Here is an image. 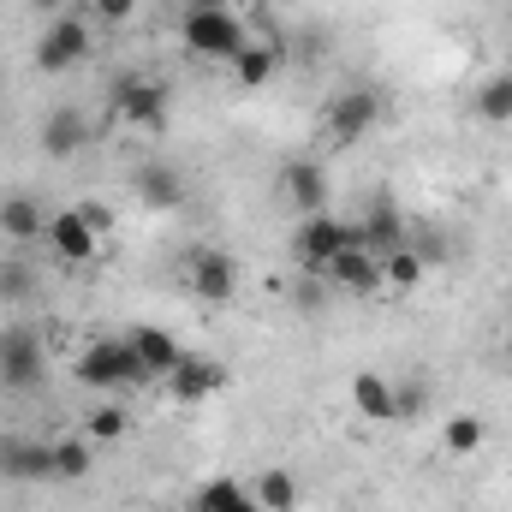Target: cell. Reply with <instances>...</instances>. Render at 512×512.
Listing matches in <instances>:
<instances>
[{"label":"cell","mask_w":512,"mask_h":512,"mask_svg":"<svg viewBox=\"0 0 512 512\" xmlns=\"http://www.w3.org/2000/svg\"><path fill=\"white\" fill-rule=\"evenodd\" d=\"M423 268H429V256L411 251V245H393L382 256V286L387 292H417L423 286Z\"/></svg>","instance_id":"21"},{"label":"cell","mask_w":512,"mask_h":512,"mask_svg":"<svg viewBox=\"0 0 512 512\" xmlns=\"http://www.w3.org/2000/svg\"><path fill=\"white\" fill-rule=\"evenodd\" d=\"M191 292H197L203 304H233V292H239L233 256L227 251H197L191 256Z\"/></svg>","instance_id":"10"},{"label":"cell","mask_w":512,"mask_h":512,"mask_svg":"<svg viewBox=\"0 0 512 512\" xmlns=\"http://www.w3.org/2000/svg\"><path fill=\"white\" fill-rule=\"evenodd\" d=\"M477 114L495 120V126H512V72H495V78L477 90Z\"/></svg>","instance_id":"25"},{"label":"cell","mask_w":512,"mask_h":512,"mask_svg":"<svg viewBox=\"0 0 512 512\" xmlns=\"http://www.w3.org/2000/svg\"><path fill=\"white\" fill-rule=\"evenodd\" d=\"M352 245H364V227L358 221H340V215H304L298 221V233H292V256H298V268H310V274H328V262L340 251H352ZM370 251V245H364Z\"/></svg>","instance_id":"2"},{"label":"cell","mask_w":512,"mask_h":512,"mask_svg":"<svg viewBox=\"0 0 512 512\" xmlns=\"http://www.w3.org/2000/svg\"><path fill=\"white\" fill-rule=\"evenodd\" d=\"M96 6V18H108V24H131L137 18V0H90Z\"/></svg>","instance_id":"29"},{"label":"cell","mask_w":512,"mask_h":512,"mask_svg":"<svg viewBox=\"0 0 512 512\" xmlns=\"http://www.w3.org/2000/svg\"><path fill=\"white\" fill-rule=\"evenodd\" d=\"M221 6H233V0H185V12H221Z\"/></svg>","instance_id":"32"},{"label":"cell","mask_w":512,"mask_h":512,"mask_svg":"<svg viewBox=\"0 0 512 512\" xmlns=\"http://www.w3.org/2000/svg\"><path fill=\"white\" fill-rule=\"evenodd\" d=\"M358 227H364V245H370L376 256H387L393 245H405V233H399V209H393V197H376V203H370V215H364Z\"/></svg>","instance_id":"22"},{"label":"cell","mask_w":512,"mask_h":512,"mask_svg":"<svg viewBox=\"0 0 512 512\" xmlns=\"http://www.w3.org/2000/svg\"><path fill=\"white\" fill-rule=\"evenodd\" d=\"M90 143V120L78 114V108H54L48 120H42V149L54 155V161H66V155H78Z\"/></svg>","instance_id":"17"},{"label":"cell","mask_w":512,"mask_h":512,"mask_svg":"<svg viewBox=\"0 0 512 512\" xmlns=\"http://www.w3.org/2000/svg\"><path fill=\"white\" fill-rule=\"evenodd\" d=\"M274 72H280V48H274V42H245V48L233 54V78H239L245 90H262Z\"/></svg>","instance_id":"19"},{"label":"cell","mask_w":512,"mask_h":512,"mask_svg":"<svg viewBox=\"0 0 512 512\" xmlns=\"http://www.w3.org/2000/svg\"><path fill=\"white\" fill-rule=\"evenodd\" d=\"M48 370V352L30 328H6L0 334V382L6 387H36Z\"/></svg>","instance_id":"6"},{"label":"cell","mask_w":512,"mask_h":512,"mask_svg":"<svg viewBox=\"0 0 512 512\" xmlns=\"http://www.w3.org/2000/svg\"><path fill=\"white\" fill-rule=\"evenodd\" d=\"M0 292H30V274H24L18 262H6V268H0Z\"/></svg>","instance_id":"30"},{"label":"cell","mask_w":512,"mask_h":512,"mask_svg":"<svg viewBox=\"0 0 512 512\" xmlns=\"http://www.w3.org/2000/svg\"><path fill=\"white\" fill-rule=\"evenodd\" d=\"M48 251L60 256V262H72V268H84V262H96V245H102V233H90V221L78 215V209H60V215H48Z\"/></svg>","instance_id":"8"},{"label":"cell","mask_w":512,"mask_h":512,"mask_svg":"<svg viewBox=\"0 0 512 512\" xmlns=\"http://www.w3.org/2000/svg\"><path fill=\"white\" fill-rule=\"evenodd\" d=\"M251 489L245 483H233V477H209L203 489H197V501H191V512H227V507H239Z\"/></svg>","instance_id":"26"},{"label":"cell","mask_w":512,"mask_h":512,"mask_svg":"<svg viewBox=\"0 0 512 512\" xmlns=\"http://www.w3.org/2000/svg\"><path fill=\"white\" fill-rule=\"evenodd\" d=\"M131 191H137L149 209H185V179H179V167H167V161H137Z\"/></svg>","instance_id":"11"},{"label":"cell","mask_w":512,"mask_h":512,"mask_svg":"<svg viewBox=\"0 0 512 512\" xmlns=\"http://www.w3.org/2000/svg\"><path fill=\"white\" fill-rule=\"evenodd\" d=\"M90 18H78V12H60V18H48V30H42V42H36V72L42 78H60V72H72V66H84L90 60Z\"/></svg>","instance_id":"4"},{"label":"cell","mask_w":512,"mask_h":512,"mask_svg":"<svg viewBox=\"0 0 512 512\" xmlns=\"http://www.w3.org/2000/svg\"><path fill=\"white\" fill-rule=\"evenodd\" d=\"M54 447V477L60 483H84L96 465V441H48Z\"/></svg>","instance_id":"24"},{"label":"cell","mask_w":512,"mask_h":512,"mask_svg":"<svg viewBox=\"0 0 512 512\" xmlns=\"http://www.w3.org/2000/svg\"><path fill=\"white\" fill-rule=\"evenodd\" d=\"M72 376H78L84 387H96V393H126V387L155 382V376L137 364L131 340H96V346H84L78 364H72Z\"/></svg>","instance_id":"1"},{"label":"cell","mask_w":512,"mask_h":512,"mask_svg":"<svg viewBox=\"0 0 512 512\" xmlns=\"http://www.w3.org/2000/svg\"><path fill=\"white\" fill-rule=\"evenodd\" d=\"M126 411L120 405H96L90 411V423H84V441H96V447H114V441H126Z\"/></svg>","instance_id":"27"},{"label":"cell","mask_w":512,"mask_h":512,"mask_svg":"<svg viewBox=\"0 0 512 512\" xmlns=\"http://www.w3.org/2000/svg\"><path fill=\"white\" fill-rule=\"evenodd\" d=\"M227 512H262V507H256L251 495H245V501H239V507H227Z\"/></svg>","instance_id":"33"},{"label":"cell","mask_w":512,"mask_h":512,"mask_svg":"<svg viewBox=\"0 0 512 512\" xmlns=\"http://www.w3.org/2000/svg\"><path fill=\"white\" fill-rule=\"evenodd\" d=\"M114 114L137 131H161L167 126V84H155V78H120L114 84Z\"/></svg>","instance_id":"5"},{"label":"cell","mask_w":512,"mask_h":512,"mask_svg":"<svg viewBox=\"0 0 512 512\" xmlns=\"http://www.w3.org/2000/svg\"><path fill=\"white\" fill-rule=\"evenodd\" d=\"M179 36H185V48H191L197 60H233V54L251 42L245 18H239L233 6H221V12H185V18H179Z\"/></svg>","instance_id":"3"},{"label":"cell","mask_w":512,"mask_h":512,"mask_svg":"<svg viewBox=\"0 0 512 512\" xmlns=\"http://www.w3.org/2000/svg\"><path fill=\"white\" fill-rule=\"evenodd\" d=\"M280 185H286V197H292L304 215H322V209H328V173H322V161H286Z\"/></svg>","instance_id":"16"},{"label":"cell","mask_w":512,"mask_h":512,"mask_svg":"<svg viewBox=\"0 0 512 512\" xmlns=\"http://www.w3.org/2000/svg\"><path fill=\"white\" fill-rule=\"evenodd\" d=\"M298 495H304V489H298V477H292L286 465L262 471V477L251 483V501H256L262 512H292V507H298Z\"/></svg>","instance_id":"20"},{"label":"cell","mask_w":512,"mask_h":512,"mask_svg":"<svg viewBox=\"0 0 512 512\" xmlns=\"http://www.w3.org/2000/svg\"><path fill=\"white\" fill-rule=\"evenodd\" d=\"M483 441H489V423L471 417V411H465V417H447V429H441V447H447L453 459H471Z\"/></svg>","instance_id":"23"},{"label":"cell","mask_w":512,"mask_h":512,"mask_svg":"<svg viewBox=\"0 0 512 512\" xmlns=\"http://www.w3.org/2000/svg\"><path fill=\"white\" fill-rule=\"evenodd\" d=\"M346 393H352V411L370 417V423H393L399 417V387L387 382V376H376V370H358Z\"/></svg>","instance_id":"13"},{"label":"cell","mask_w":512,"mask_h":512,"mask_svg":"<svg viewBox=\"0 0 512 512\" xmlns=\"http://www.w3.org/2000/svg\"><path fill=\"white\" fill-rule=\"evenodd\" d=\"M328 280H334L340 292L370 298V292H382V256L364 251V245H352V251H340L334 262H328Z\"/></svg>","instance_id":"12"},{"label":"cell","mask_w":512,"mask_h":512,"mask_svg":"<svg viewBox=\"0 0 512 512\" xmlns=\"http://www.w3.org/2000/svg\"><path fill=\"white\" fill-rule=\"evenodd\" d=\"M0 233H6L12 245H30V239H42V233H48V215H42V203H36V197H6V203H0Z\"/></svg>","instance_id":"18"},{"label":"cell","mask_w":512,"mask_h":512,"mask_svg":"<svg viewBox=\"0 0 512 512\" xmlns=\"http://www.w3.org/2000/svg\"><path fill=\"white\" fill-rule=\"evenodd\" d=\"M376 120H382V96L376 90H340L328 102V137L334 143H358Z\"/></svg>","instance_id":"7"},{"label":"cell","mask_w":512,"mask_h":512,"mask_svg":"<svg viewBox=\"0 0 512 512\" xmlns=\"http://www.w3.org/2000/svg\"><path fill=\"white\" fill-rule=\"evenodd\" d=\"M78 215L90 221V233H114V209H108V203H96V197H84V203H78Z\"/></svg>","instance_id":"28"},{"label":"cell","mask_w":512,"mask_h":512,"mask_svg":"<svg viewBox=\"0 0 512 512\" xmlns=\"http://www.w3.org/2000/svg\"><path fill=\"white\" fill-rule=\"evenodd\" d=\"M0 477H18V483L54 477V447L30 435H0Z\"/></svg>","instance_id":"9"},{"label":"cell","mask_w":512,"mask_h":512,"mask_svg":"<svg viewBox=\"0 0 512 512\" xmlns=\"http://www.w3.org/2000/svg\"><path fill=\"white\" fill-rule=\"evenodd\" d=\"M221 382H227V370H221L215 358H197V352H185V358H179V370L167 376V393H173V399H185V405H197V399H209Z\"/></svg>","instance_id":"14"},{"label":"cell","mask_w":512,"mask_h":512,"mask_svg":"<svg viewBox=\"0 0 512 512\" xmlns=\"http://www.w3.org/2000/svg\"><path fill=\"white\" fill-rule=\"evenodd\" d=\"M126 340H131V352H137V364H143L155 382H167V376L179 370V358H185V352H179V340H173L167 328H131Z\"/></svg>","instance_id":"15"},{"label":"cell","mask_w":512,"mask_h":512,"mask_svg":"<svg viewBox=\"0 0 512 512\" xmlns=\"http://www.w3.org/2000/svg\"><path fill=\"white\" fill-rule=\"evenodd\" d=\"M30 6H36V12H42V18H60V12H72V6H66V0H30Z\"/></svg>","instance_id":"31"}]
</instances>
